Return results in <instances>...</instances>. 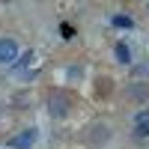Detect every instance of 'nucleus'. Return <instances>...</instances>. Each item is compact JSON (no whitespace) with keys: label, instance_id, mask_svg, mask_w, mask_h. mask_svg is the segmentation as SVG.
Returning <instances> with one entry per match:
<instances>
[{"label":"nucleus","instance_id":"obj_1","mask_svg":"<svg viewBox=\"0 0 149 149\" xmlns=\"http://www.w3.org/2000/svg\"><path fill=\"white\" fill-rule=\"evenodd\" d=\"M36 128H24L21 134H12L9 137V149H33L36 146Z\"/></svg>","mask_w":149,"mask_h":149},{"label":"nucleus","instance_id":"obj_2","mask_svg":"<svg viewBox=\"0 0 149 149\" xmlns=\"http://www.w3.org/2000/svg\"><path fill=\"white\" fill-rule=\"evenodd\" d=\"M18 60V42L15 39H0V63L12 66Z\"/></svg>","mask_w":149,"mask_h":149},{"label":"nucleus","instance_id":"obj_3","mask_svg":"<svg viewBox=\"0 0 149 149\" xmlns=\"http://www.w3.org/2000/svg\"><path fill=\"white\" fill-rule=\"evenodd\" d=\"M48 104H51V116H66V113H69V98H66L63 93H54Z\"/></svg>","mask_w":149,"mask_h":149},{"label":"nucleus","instance_id":"obj_4","mask_svg":"<svg viewBox=\"0 0 149 149\" xmlns=\"http://www.w3.org/2000/svg\"><path fill=\"white\" fill-rule=\"evenodd\" d=\"M113 54H116V63H122V66H128V63H131V51H128V45H125V42H116Z\"/></svg>","mask_w":149,"mask_h":149},{"label":"nucleus","instance_id":"obj_5","mask_svg":"<svg viewBox=\"0 0 149 149\" xmlns=\"http://www.w3.org/2000/svg\"><path fill=\"white\" fill-rule=\"evenodd\" d=\"M149 134V110H140L137 113V137H146Z\"/></svg>","mask_w":149,"mask_h":149},{"label":"nucleus","instance_id":"obj_6","mask_svg":"<svg viewBox=\"0 0 149 149\" xmlns=\"http://www.w3.org/2000/svg\"><path fill=\"white\" fill-rule=\"evenodd\" d=\"M113 27H125V30H128V27H131V18H128V15H116V18H113Z\"/></svg>","mask_w":149,"mask_h":149},{"label":"nucleus","instance_id":"obj_7","mask_svg":"<svg viewBox=\"0 0 149 149\" xmlns=\"http://www.w3.org/2000/svg\"><path fill=\"white\" fill-rule=\"evenodd\" d=\"M60 33H63V39H72V36H74V30L69 27V24H63V27H60Z\"/></svg>","mask_w":149,"mask_h":149}]
</instances>
